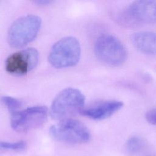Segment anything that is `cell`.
Returning a JSON list of instances; mask_svg holds the SVG:
<instances>
[{
	"label": "cell",
	"instance_id": "cell-1",
	"mask_svg": "<svg viewBox=\"0 0 156 156\" xmlns=\"http://www.w3.org/2000/svg\"><path fill=\"white\" fill-rule=\"evenodd\" d=\"M85 103V96L79 90L68 88L60 91L51 106L50 114L57 121L71 119L81 112Z\"/></svg>",
	"mask_w": 156,
	"mask_h": 156
},
{
	"label": "cell",
	"instance_id": "cell-2",
	"mask_svg": "<svg viewBox=\"0 0 156 156\" xmlns=\"http://www.w3.org/2000/svg\"><path fill=\"white\" fill-rule=\"evenodd\" d=\"M41 25V18L34 15H29L15 20L10 26L7 40L14 48H21L32 42L37 36Z\"/></svg>",
	"mask_w": 156,
	"mask_h": 156
},
{
	"label": "cell",
	"instance_id": "cell-3",
	"mask_svg": "<svg viewBox=\"0 0 156 156\" xmlns=\"http://www.w3.org/2000/svg\"><path fill=\"white\" fill-rule=\"evenodd\" d=\"M118 21L126 27L156 24V1L141 0L132 2L119 14Z\"/></svg>",
	"mask_w": 156,
	"mask_h": 156
},
{
	"label": "cell",
	"instance_id": "cell-4",
	"mask_svg": "<svg viewBox=\"0 0 156 156\" xmlns=\"http://www.w3.org/2000/svg\"><path fill=\"white\" fill-rule=\"evenodd\" d=\"M81 48L79 41L73 37H64L51 48L48 60L56 68L75 66L79 61Z\"/></svg>",
	"mask_w": 156,
	"mask_h": 156
},
{
	"label": "cell",
	"instance_id": "cell-5",
	"mask_svg": "<svg viewBox=\"0 0 156 156\" xmlns=\"http://www.w3.org/2000/svg\"><path fill=\"white\" fill-rule=\"evenodd\" d=\"M94 49L96 57L110 66H120L127 58V52L123 44L111 35H103L98 37Z\"/></svg>",
	"mask_w": 156,
	"mask_h": 156
},
{
	"label": "cell",
	"instance_id": "cell-6",
	"mask_svg": "<svg viewBox=\"0 0 156 156\" xmlns=\"http://www.w3.org/2000/svg\"><path fill=\"white\" fill-rule=\"evenodd\" d=\"M49 133L56 140L69 144L85 143L90 138L87 127L80 121L73 118L60 121L51 126Z\"/></svg>",
	"mask_w": 156,
	"mask_h": 156
},
{
	"label": "cell",
	"instance_id": "cell-7",
	"mask_svg": "<svg viewBox=\"0 0 156 156\" xmlns=\"http://www.w3.org/2000/svg\"><path fill=\"white\" fill-rule=\"evenodd\" d=\"M48 108L42 105L29 107L11 113L12 128L18 132H26L41 126L46 121Z\"/></svg>",
	"mask_w": 156,
	"mask_h": 156
},
{
	"label": "cell",
	"instance_id": "cell-8",
	"mask_svg": "<svg viewBox=\"0 0 156 156\" xmlns=\"http://www.w3.org/2000/svg\"><path fill=\"white\" fill-rule=\"evenodd\" d=\"M39 58L38 51L29 48L18 51L10 55L5 62V70L13 75H24L37 65Z\"/></svg>",
	"mask_w": 156,
	"mask_h": 156
},
{
	"label": "cell",
	"instance_id": "cell-9",
	"mask_svg": "<svg viewBox=\"0 0 156 156\" xmlns=\"http://www.w3.org/2000/svg\"><path fill=\"white\" fill-rule=\"evenodd\" d=\"M123 106L121 101L108 100L98 102L86 108H83L81 113L94 120H102L108 118L118 112Z\"/></svg>",
	"mask_w": 156,
	"mask_h": 156
},
{
	"label": "cell",
	"instance_id": "cell-10",
	"mask_svg": "<svg viewBox=\"0 0 156 156\" xmlns=\"http://www.w3.org/2000/svg\"><path fill=\"white\" fill-rule=\"evenodd\" d=\"M133 46L146 54H156V33L149 31L138 32L131 37Z\"/></svg>",
	"mask_w": 156,
	"mask_h": 156
},
{
	"label": "cell",
	"instance_id": "cell-11",
	"mask_svg": "<svg viewBox=\"0 0 156 156\" xmlns=\"http://www.w3.org/2000/svg\"><path fill=\"white\" fill-rule=\"evenodd\" d=\"M144 145V141L139 137H130L126 143L125 151L128 155H133L140 151Z\"/></svg>",
	"mask_w": 156,
	"mask_h": 156
},
{
	"label": "cell",
	"instance_id": "cell-12",
	"mask_svg": "<svg viewBox=\"0 0 156 156\" xmlns=\"http://www.w3.org/2000/svg\"><path fill=\"white\" fill-rule=\"evenodd\" d=\"M1 101L2 104H4L6 107H7L11 113L19 111V109L22 105L20 101L15 98L8 96L1 97Z\"/></svg>",
	"mask_w": 156,
	"mask_h": 156
},
{
	"label": "cell",
	"instance_id": "cell-13",
	"mask_svg": "<svg viewBox=\"0 0 156 156\" xmlns=\"http://www.w3.org/2000/svg\"><path fill=\"white\" fill-rule=\"evenodd\" d=\"M26 143L20 141L16 143H9L5 141H0V148L13 151H21L26 147Z\"/></svg>",
	"mask_w": 156,
	"mask_h": 156
},
{
	"label": "cell",
	"instance_id": "cell-14",
	"mask_svg": "<svg viewBox=\"0 0 156 156\" xmlns=\"http://www.w3.org/2000/svg\"><path fill=\"white\" fill-rule=\"evenodd\" d=\"M145 117L149 123L156 126V108L148 111L146 113Z\"/></svg>",
	"mask_w": 156,
	"mask_h": 156
},
{
	"label": "cell",
	"instance_id": "cell-15",
	"mask_svg": "<svg viewBox=\"0 0 156 156\" xmlns=\"http://www.w3.org/2000/svg\"><path fill=\"white\" fill-rule=\"evenodd\" d=\"M35 2L36 4H40V5H48L49 4H51L52 2V1H48V0H38L35 1Z\"/></svg>",
	"mask_w": 156,
	"mask_h": 156
},
{
	"label": "cell",
	"instance_id": "cell-16",
	"mask_svg": "<svg viewBox=\"0 0 156 156\" xmlns=\"http://www.w3.org/2000/svg\"><path fill=\"white\" fill-rule=\"evenodd\" d=\"M147 156H156V155H147Z\"/></svg>",
	"mask_w": 156,
	"mask_h": 156
}]
</instances>
